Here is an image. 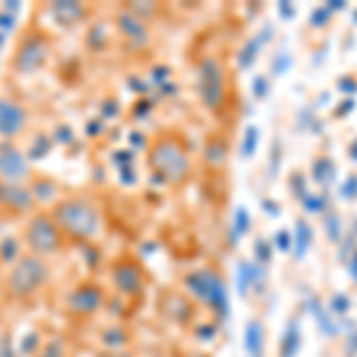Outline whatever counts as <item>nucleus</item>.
Returning a JSON list of instances; mask_svg holds the SVG:
<instances>
[{"instance_id":"1","label":"nucleus","mask_w":357,"mask_h":357,"mask_svg":"<svg viewBox=\"0 0 357 357\" xmlns=\"http://www.w3.org/2000/svg\"><path fill=\"white\" fill-rule=\"evenodd\" d=\"M48 212L67 238V243L93 245L105 231V217H102L100 205L84 193L60 195L48 207Z\"/></svg>"},{"instance_id":"2","label":"nucleus","mask_w":357,"mask_h":357,"mask_svg":"<svg viewBox=\"0 0 357 357\" xmlns=\"http://www.w3.org/2000/svg\"><path fill=\"white\" fill-rule=\"evenodd\" d=\"M146 162L155 183L181 188L191 178L193 172L191 143L186 141V136L181 131H160L148 143Z\"/></svg>"},{"instance_id":"3","label":"nucleus","mask_w":357,"mask_h":357,"mask_svg":"<svg viewBox=\"0 0 357 357\" xmlns=\"http://www.w3.org/2000/svg\"><path fill=\"white\" fill-rule=\"evenodd\" d=\"M50 279H53L50 262L38 255H31V252H24L20 260L8 267L3 289L10 301L31 303L48 289Z\"/></svg>"},{"instance_id":"4","label":"nucleus","mask_w":357,"mask_h":357,"mask_svg":"<svg viewBox=\"0 0 357 357\" xmlns=\"http://www.w3.org/2000/svg\"><path fill=\"white\" fill-rule=\"evenodd\" d=\"M183 291L203 303L220 321L229 317V291L224 276L215 267H200L183 274Z\"/></svg>"},{"instance_id":"5","label":"nucleus","mask_w":357,"mask_h":357,"mask_svg":"<svg viewBox=\"0 0 357 357\" xmlns=\"http://www.w3.org/2000/svg\"><path fill=\"white\" fill-rule=\"evenodd\" d=\"M22 243H24L26 252L43 257V260H50L57 252L65 250L67 238L57 229V224L48 210H33L26 217L24 229H22Z\"/></svg>"},{"instance_id":"6","label":"nucleus","mask_w":357,"mask_h":357,"mask_svg":"<svg viewBox=\"0 0 357 357\" xmlns=\"http://www.w3.org/2000/svg\"><path fill=\"white\" fill-rule=\"evenodd\" d=\"M198 96L205 110L220 114L229 100L227 69L215 55H207L198 62Z\"/></svg>"},{"instance_id":"7","label":"nucleus","mask_w":357,"mask_h":357,"mask_svg":"<svg viewBox=\"0 0 357 357\" xmlns=\"http://www.w3.org/2000/svg\"><path fill=\"white\" fill-rule=\"evenodd\" d=\"M110 284L117 298L138 305L148 291V274L134 255H119L110 267Z\"/></svg>"},{"instance_id":"8","label":"nucleus","mask_w":357,"mask_h":357,"mask_svg":"<svg viewBox=\"0 0 357 357\" xmlns=\"http://www.w3.org/2000/svg\"><path fill=\"white\" fill-rule=\"evenodd\" d=\"M105 305H107V293L96 279H86L74 284V289L67 293V301H65L67 312L74 319H82V321L98 317L105 310Z\"/></svg>"},{"instance_id":"9","label":"nucleus","mask_w":357,"mask_h":357,"mask_svg":"<svg viewBox=\"0 0 357 357\" xmlns=\"http://www.w3.org/2000/svg\"><path fill=\"white\" fill-rule=\"evenodd\" d=\"M50 55V38L43 31H26L17 41L15 55H13V72L17 74H33L38 72Z\"/></svg>"},{"instance_id":"10","label":"nucleus","mask_w":357,"mask_h":357,"mask_svg":"<svg viewBox=\"0 0 357 357\" xmlns=\"http://www.w3.org/2000/svg\"><path fill=\"white\" fill-rule=\"evenodd\" d=\"M31 178L33 167L24 148L17 146V141H0V181L29 186Z\"/></svg>"},{"instance_id":"11","label":"nucleus","mask_w":357,"mask_h":357,"mask_svg":"<svg viewBox=\"0 0 357 357\" xmlns=\"http://www.w3.org/2000/svg\"><path fill=\"white\" fill-rule=\"evenodd\" d=\"M114 29H117L126 48H131L134 53H143L151 48V26L131 10H126V5L117 8V13H114Z\"/></svg>"},{"instance_id":"12","label":"nucleus","mask_w":357,"mask_h":357,"mask_svg":"<svg viewBox=\"0 0 357 357\" xmlns=\"http://www.w3.org/2000/svg\"><path fill=\"white\" fill-rule=\"evenodd\" d=\"M31 114L26 105L13 96H0V141H17L26 134Z\"/></svg>"},{"instance_id":"13","label":"nucleus","mask_w":357,"mask_h":357,"mask_svg":"<svg viewBox=\"0 0 357 357\" xmlns=\"http://www.w3.org/2000/svg\"><path fill=\"white\" fill-rule=\"evenodd\" d=\"M0 210L10 217H29L36 210V200H33L29 186L0 181Z\"/></svg>"},{"instance_id":"14","label":"nucleus","mask_w":357,"mask_h":357,"mask_svg":"<svg viewBox=\"0 0 357 357\" xmlns=\"http://www.w3.org/2000/svg\"><path fill=\"white\" fill-rule=\"evenodd\" d=\"M48 13L60 26H77L91 17V8L84 3H74V0H55V3H48Z\"/></svg>"},{"instance_id":"15","label":"nucleus","mask_w":357,"mask_h":357,"mask_svg":"<svg viewBox=\"0 0 357 357\" xmlns=\"http://www.w3.org/2000/svg\"><path fill=\"white\" fill-rule=\"evenodd\" d=\"M165 301L167 303H162V312L169 317L174 324H191L193 326L195 307L186 296H181V293H167Z\"/></svg>"},{"instance_id":"16","label":"nucleus","mask_w":357,"mask_h":357,"mask_svg":"<svg viewBox=\"0 0 357 357\" xmlns=\"http://www.w3.org/2000/svg\"><path fill=\"white\" fill-rule=\"evenodd\" d=\"M29 191H31L33 200L38 205H53L60 198V186H57L55 178L43 176V174H33L31 183H29Z\"/></svg>"},{"instance_id":"17","label":"nucleus","mask_w":357,"mask_h":357,"mask_svg":"<svg viewBox=\"0 0 357 357\" xmlns=\"http://www.w3.org/2000/svg\"><path fill=\"white\" fill-rule=\"evenodd\" d=\"M262 279H264L262 264L248 262V260L238 262V293L241 296H248L252 289L262 291Z\"/></svg>"},{"instance_id":"18","label":"nucleus","mask_w":357,"mask_h":357,"mask_svg":"<svg viewBox=\"0 0 357 357\" xmlns=\"http://www.w3.org/2000/svg\"><path fill=\"white\" fill-rule=\"evenodd\" d=\"M129 341H131V333L124 324H110L100 331V345L112 355L122 353L126 345H129Z\"/></svg>"},{"instance_id":"19","label":"nucleus","mask_w":357,"mask_h":357,"mask_svg":"<svg viewBox=\"0 0 357 357\" xmlns=\"http://www.w3.org/2000/svg\"><path fill=\"white\" fill-rule=\"evenodd\" d=\"M243 348L248 357H262L264 353V326L260 319H250L243 331Z\"/></svg>"},{"instance_id":"20","label":"nucleus","mask_w":357,"mask_h":357,"mask_svg":"<svg viewBox=\"0 0 357 357\" xmlns=\"http://www.w3.org/2000/svg\"><path fill=\"white\" fill-rule=\"evenodd\" d=\"M274 33V29L272 26H264L257 36H252L250 41H248L243 48H241V53H238V67L241 69H248V67H252L255 65V60H257V55H260V50H262V45H264V38H269Z\"/></svg>"},{"instance_id":"21","label":"nucleus","mask_w":357,"mask_h":357,"mask_svg":"<svg viewBox=\"0 0 357 357\" xmlns=\"http://www.w3.org/2000/svg\"><path fill=\"white\" fill-rule=\"evenodd\" d=\"M301 326H298L296 319H291L284 329V336H281V345H279V357H296L301 353Z\"/></svg>"},{"instance_id":"22","label":"nucleus","mask_w":357,"mask_h":357,"mask_svg":"<svg viewBox=\"0 0 357 357\" xmlns=\"http://www.w3.org/2000/svg\"><path fill=\"white\" fill-rule=\"evenodd\" d=\"M227 155H229V146L222 136H210L205 143V151H203V158L205 162L210 167H222L227 162Z\"/></svg>"},{"instance_id":"23","label":"nucleus","mask_w":357,"mask_h":357,"mask_svg":"<svg viewBox=\"0 0 357 357\" xmlns=\"http://www.w3.org/2000/svg\"><path fill=\"white\" fill-rule=\"evenodd\" d=\"M110 26L105 24V22H96L93 26L89 29V33H86V45H89L93 53H102V50L110 48Z\"/></svg>"},{"instance_id":"24","label":"nucleus","mask_w":357,"mask_h":357,"mask_svg":"<svg viewBox=\"0 0 357 357\" xmlns=\"http://www.w3.org/2000/svg\"><path fill=\"white\" fill-rule=\"evenodd\" d=\"M22 248H24L22 238H17V236H5V238L0 241V262L8 264V267L15 264L26 252V250H22Z\"/></svg>"},{"instance_id":"25","label":"nucleus","mask_w":357,"mask_h":357,"mask_svg":"<svg viewBox=\"0 0 357 357\" xmlns=\"http://www.w3.org/2000/svg\"><path fill=\"white\" fill-rule=\"evenodd\" d=\"M36 357H72V350H69V343L62 336H50L43 341Z\"/></svg>"},{"instance_id":"26","label":"nucleus","mask_w":357,"mask_h":357,"mask_svg":"<svg viewBox=\"0 0 357 357\" xmlns=\"http://www.w3.org/2000/svg\"><path fill=\"white\" fill-rule=\"evenodd\" d=\"M310 241H312V229H310V224L305 220H298L296 222V245H293L296 260H303L305 257V252H307V248H310Z\"/></svg>"},{"instance_id":"27","label":"nucleus","mask_w":357,"mask_h":357,"mask_svg":"<svg viewBox=\"0 0 357 357\" xmlns=\"http://www.w3.org/2000/svg\"><path fill=\"white\" fill-rule=\"evenodd\" d=\"M43 345V336L41 331H26L24 336L20 338V345H17V353H20L22 357H36L38 350H41Z\"/></svg>"},{"instance_id":"28","label":"nucleus","mask_w":357,"mask_h":357,"mask_svg":"<svg viewBox=\"0 0 357 357\" xmlns=\"http://www.w3.org/2000/svg\"><path fill=\"white\" fill-rule=\"evenodd\" d=\"M50 151H53V138L48 134H36V138H33L26 151V158L31 160V162L33 160H45L50 155Z\"/></svg>"},{"instance_id":"29","label":"nucleus","mask_w":357,"mask_h":357,"mask_svg":"<svg viewBox=\"0 0 357 357\" xmlns=\"http://www.w3.org/2000/svg\"><path fill=\"white\" fill-rule=\"evenodd\" d=\"M257 146H260V129L257 126H245L243 131V143H241V155H243L245 160L255 158L257 153Z\"/></svg>"},{"instance_id":"30","label":"nucleus","mask_w":357,"mask_h":357,"mask_svg":"<svg viewBox=\"0 0 357 357\" xmlns=\"http://www.w3.org/2000/svg\"><path fill=\"white\" fill-rule=\"evenodd\" d=\"M248 231H250V215H248L245 207H238V210L234 212V238H231V243H236V241H238L241 236H245Z\"/></svg>"},{"instance_id":"31","label":"nucleus","mask_w":357,"mask_h":357,"mask_svg":"<svg viewBox=\"0 0 357 357\" xmlns=\"http://www.w3.org/2000/svg\"><path fill=\"white\" fill-rule=\"evenodd\" d=\"M333 174H336V167H333V162L329 158H319L314 162V181L319 183H329Z\"/></svg>"},{"instance_id":"32","label":"nucleus","mask_w":357,"mask_h":357,"mask_svg":"<svg viewBox=\"0 0 357 357\" xmlns=\"http://www.w3.org/2000/svg\"><path fill=\"white\" fill-rule=\"evenodd\" d=\"M217 321H205V324H193V336L198 338V341H203V343H210V341H215V336H217Z\"/></svg>"},{"instance_id":"33","label":"nucleus","mask_w":357,"mask_h":357,"mask_svg":"<svg viewBox=\"0 0 357 357\" xmlns=\"http://www.w3.org/2000/svg\"><path fill=\"white\" fill-rule=\"evenodd\" d=\"M324 229L329 231L331 241H338L343 236V224H341V220H338L336 212H329V215L324 217Z\"/></svg>"},{"instance_id":"34","label":"nucleus","mask_w":357,"mask_h":357,"mask_svg":"<svg viewBox=\"0 0 357 357\" xmlns=\"http://www.w3.org/2000/svg\"><path fill=\"white\" fill-rule=\"evenodd\" d=\"M272 255H274V250H272V243H267L264 238H257L255 241V257H257V264H269L272 262Z\"/></svg>"},{"instance_id":"35","label":"nucleus","mask_w":357,"mask_h":357,"mask_svg":"<svg viewBox=\"0 0 357 357\" xmlns=\"http://www.w3.org/2000/svg\"><path fill=\"white\" fill-rule=\"evenodd\" d=\"M303 205H305V210H307L310 215H319V212H324L326 200H324V195H310V193H305Z\"/></svg>"},{"instance_id":"36","label":"nucleus","mask_w":357,"mask_h":357,"mask_svg":"<svg viewBox=\"0 0 357 357\" xmlns=\"http://www.w3.org/2000/svg\"><path fill=\"white\" fill-rule=\"evenodd\" d=\"M74 141V131L72 126L67 124H57L55 131H53V143H60V146H69Z\"/></svg>"},{"instance_id":"37","label":"nucleus","mask_w":357,"mask_h":357,"mask_svg":"<svg viewBox=\"0 0 357 357\" xmlns=\"http://www.w3.org/2000/svg\"><path fill=\"white\" fill-rule=\"evenodd\" d=\"M151 77H153V84H158L160 89H162V86L169 84L172 69H169V67H165V65H155V67H153V72H151Z\"/></svg>"},{"instance_id":"38","label":"nucleus","mask_w":357,"mask_h":357,"mask_svg":"<svg viewBox=\"0 0 357 357\" xmlns=\"http://www.w3.org/2000/svg\"><path fill=\"white\" fill-rule=\"evenodd\" d=\"M119 114V102L114 98H105L100 105V117L102 119H114Z\"/></svg>"},{"instance_id":"39","label":"nucleus","mask_w":357,"mask_h":357,"mask_svg":"<svg viewBox=\"0 0 357 357\" xmlns=\"http://www.w3.org/2000/svg\"><path fill=\"white\" fill-rule=\"evenodd\" d=\"M112 162L117 165L119 169H124V167H134V162H136V153H134V151H119V153H114Z\"/></svg>"},{"instance_id":"40","label":"nucleus","mask_w":357,"mask_h":357,"mask_svg":"<svg viewBox=\"0 0 357 357\" xmlns=\"http://www.w3.org/2000/svg\"><path fill=\"white\" fill-rule=\"evenodd\" d=\"M252 93H255V98H267V93H269V84H267V77H255L252 79Z\"/></svg>"},{"instance_id":"41","label":"nucleus","mask_w":357,"mask_h":357,"mask_svg":"<svg viewBox=\"0 0 357 357\" xmlns=\"http://www.w3.org/2000/svg\"><path fill=\"white\" fill-rule=\"evenodd\" d=\"M331 310L336 314H345L350 310V301L345 296H341V293H336V296H333V301H331Z\"/></svg>"},{"instance_id":"42","label":"nucleus","mask_w":357,"mask_h":357,"mask_svg":"<svg viewBox=\"0 0 357 357\" xmlns=\"http://www.w3.org/2000/svg\"><path fill=\"white\" fill-rule=\"evenodd\" d=\"M274 243H276V248H279L281 252H291V234L286 231V229H281V231L276 234Z\"/></svg>"},{"instance_id":"43","label":"nucleus","mask_w":357,"mask_h":357,"mask_svg":"<svg viewBox=\"0 0 357 357\" xmlns=\"http://www.w3.org/2000/svg\"><path fill=\"white\" fill-rule=\"evenodd\" d=\"M341 195L343 198H348V200H353L355 195H357V174L355 176H350L348 181L341 186Z\"/></svg>"},{"instance_id":"44","label":"nucleus","mask_w":357,"mask_h":357,"mask_svg":"<svg viewBox=\"0 0 357 357\" xmlns=\"http://www.w3.org/2000/svg\"><path fill=\"white\" fill-rule=\"evenodd\" d=\"M148 110H153V102L148 100V98H141V100L134 105V114H136V119H146V114Z\"/></svg>"},{"instance_id":"45","label":"nucleus","mask_w":357,"mask_h":357,"mask_svg":"<svg viewBox=\"0 0 357 357\" xmlns=\"http://www.w3.org/2000/svg\"><path fill=\"white\" fill-rule=\"evenodd\" d=\"M329 10H326V5L324 8H317L314 13H312V26H324L326 24V20H329Z\"/></svg>"},{"instance_id":"46","label":"nucleus","mask_w":357,"mask_h":357,"mask_svg":"<svg viewBox=\"0 0 357 357\" xmlns=\"http://www.w3.org/2000/svg\"><path fill=\"white\" fill-rule=\"evenodd\" d=\"M279 15L286 17V20H293L296 17V8L291 3H279Z\"/></svg>"},{"instance_id":"47","label":"nucleus","mask_w":357,"mask_h":357,"mask_svg":"<svg viewBox=\"0 0 357 357\" xmlns=\"http://www.w3.org/2000/svg\"><path fill=\"white\" fill-rule=\"evenodd\" d=\"M100 131H102V122H100V119H91V122L86 124V134H89V136L100 134Z\"/></svg>"},{"instance_id":"48","label":"nucleus","mask_w":357,"mask_h":357,"mask_svg":"<svg viewBox=\"0 0 357 357\" xmlns=\"http://www.w3.org/2000/svg\"><path fill=\"white\" fill-rule=\"evenodd\" d=\"M338 89H341V91H348V93H355V91H357V84L350 82V77H345V79H341V82H338Z\"/></svg>"},{"instance_id":"49","label":"nucleus","mask_w":357,"mask_h":357,"mask_svg":"<svg viewBox=\"0 0 357 357\" xmlns=\"http://www.w3.org/2000/svg\"><path fill=\"white\" fill-rule=\"evenodd\" d=\"M262 207L264 210H269V215L272 217H279V205H276L274 200H262Z\"/></svg>"},{"instance_id":"50","label":"nucleus","mask_w":357,"mask_h":357,"mask_svg":"<svg viewBox=\"0 0 357 357\" xmlns=\"http://www.w3.org/2000/svg\"><path fill=\"white\" fill-rule=\"evenodd\" d=\"M348 272H350V276H353V281H355V284H357V252H355V255H353V260H350V264H348Z\"/></svg>"},{"instance_id":"51","label":"nucleus","mask_w":357,"mask_h":357,"mask_svg":"<svg viewBox=\"0 0 357 357\" xmlns=\"http://www.w3.org/2000/svg\"><path fill=\"white\" fill-rule=\"evenodd\" d=\"M341 8H345V3H341V0H331V3L326 5V10H329V13H331V10H341Z\"/></svg>"},{"instance_id":"52","label":"nucleus","mask_w":357,"mask_h":357,"mask_svg":"<svg viewBox=\"0 0 357 357\" xmlns=\"http://www.w3.org/2000/svg\"><path fill=\"white\" fill-rule=\"evenodd\" d=\"M350 158L357 162V141H353V146H350Z\"/></svg>"},{"instance_id":"53","label":"nucleus","mask_w":357,"mask_h":357,"mask_svg":"<svg viewBox=\"0 0 357 357\" xmlns=\"http://www.w3.org/2000/svg\"><path fill=\"white\" fill-rule=\"evenodd\" d=\"M5 338H8V333L3 331V324H0V350H3V343H5Z\"/></svg>"},{"instance_id":"54","label":"nucleus","mask_w":357,"mask_h":357,"mask_svg":"<svg viewBox=\"0 0 357 357\" xmlns=\"http://www.w3.org/2000/svg\"><path fill=\"white\" fill-rule=\"evenodd\" d=\"M172 357H186V355H172Z\"/></svg>"}]
</instances>
